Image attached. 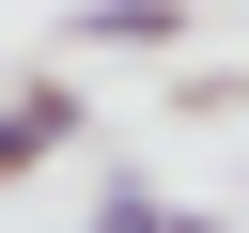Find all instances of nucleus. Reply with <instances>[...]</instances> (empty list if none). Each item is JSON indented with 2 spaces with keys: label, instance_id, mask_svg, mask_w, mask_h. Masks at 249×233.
Returning a JSON list of instances; mask_svg holds the SVG:
<instances>
[{
  "label": "nucleus",
  "instance_id": "2",
  "mask_svg": "<svg viewBox=\"0 0 249 233\" xmlns=\"http://www.w3.org/2000/svg\"><path fill=\"white\" fill-rule=\"evenodd\" d=\"M62 47H124V62H140V47H187V0H78Z\"/></svg>",
  "mask_w": 249,
  "mask_h": 233
},
{
  "label": "nucleus",
  "instance_id": "3",
  "mask_svg": "<svg viewBox=\"0 0 249 233\" xmlns=\"http://www.w3.org/2000/svg\"><path fill=\"white\" fill-rule=\"evenodd\" d=\"M93 233H218V217L171 202V186H93Z\"/></svg>",
  "mask_w": 249,
  "mask_h": 233
},
{
  "label": "nucleus",
  "instance_id": "1",
  "mask_svg": "<svg viewBox=\"0 0 249 233\" xmlns=\"http://www.w3.org/2000/svg\"><path fill=\"white\" fill-rule=\"evenodd\" d=\"M78 124H93V109H78V78H16V93H0V186H31Z\"/></svg>",
  "mask_w": 249,
  "mask_h": 233
}]
</instances>
